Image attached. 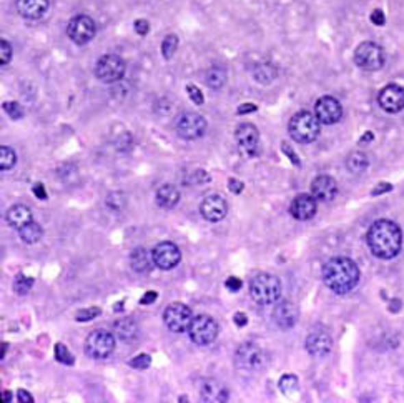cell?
Instances as JSON below:
<instances>
[{
	"label": "cell",
	"instance_id": "cell-22",
	"mask_svg": "<svg viewBox=\"0 0 404 403\" xmlns=\"http://www.w3.org/2000/svg\"><path fill=\"white\" fill-rule=\"evenodd\" d=\"M50 0H17V10L27 21H38L47 14Z\"/></svg>",
	"mask_w": 404,
	"mask_h": 403
},
{
	"label": "cell",
	"instance_id": "cell-25",
	"mask_svg": "<svg viewBox=\"0 0 404 403\" xmlns=\"http://www.w3.org/2000/svg\"><path fill=\"white\" fill-rule=\"evenodd\" d=\"M155 199H157V204L162 208H173L178 204V200H180V190L172 184H165L157 190V197Z\"/></svg>",
	"mask_w": 404,
	"mask_h": 403
},
{
	"label": "cell",
	"instance_id": "cell-7",
	"mask_svg": "<svg viewBox=\"0 0 404 403\" xmlns=\"http://www.w3.org/2000/svg\"><path fill=\"white\" fill-rule=\"evenodd\" d=\"M355 62L363 71H379L384 65V50L375 42H363L355 50Z\"/></svg>",
	"mask_w": 404,
	"mask_h": 403
},
{
	"label": "cell",
	"instance_id": "cell-17",
	"mask_svg": "<svg viewBox=\"0 0 404 403\" xmlns=\"http://www.w3.org/2000/svg\"><path fill=\"white\" fill-rule=\"evenodd\" d=\"M200 212L208 222H221L228 214V205L221 195H208L201 202Z\"/></svg>",
	"mask_w": 404,
	"mask_h": 403
},
{
	"label": "cell",
	"instance_id": "cell-46",
	"mask_svg": "<svg viewBox=\"0 0 404 403\" xmlns=\"http://www.w3.org/2000/svg\"><path fill=\"white\" fill-rule=\"evenodd\" d=\"M283 152H285L286 155H288V157L291 158V162H293L294 165H300V158H298V155L293 152V150H291V147L290 145H286V143H283Z\"/></svg>",
	"mask_w": 404,
	"mask_h": 403
},
{
	"label": "cell",
	"instance_id": "cell-11",
	"mask_svg": "<svg viewBox=\"0 0 404 403\" xmlns=\"http://www.w3.org/2000/svg\"><path fill=\"white\" fill-rule=\"evenodd\" d=\"M67 34L75 44L84 45L88 44V42L95 37L97 25L95 22H93V19L88 17V15H77V17H73L72 21L68 22Z\"/></svg>",
	"mask_w": 404,
	"mask_h": 403
},
{
	"label": "cell",
	"instance_id": "cell-35",
	"mask_svg": "<svg viewBox=\"0 0 404 403\" xmlns=\"http://www.w3.org/2000/svg\"><path fill=\"white\" fill-rule=\"evenodd\" d=\"M177 47H178V37L173 36V34L166 36L165 40H163V44H162L163 57H165V59H172L173 53L177 52Z\"/></svg>",
	"mask_w": 404,
	"mask_h": 403
},
{
	"label": "cell",
	"instance_id": "cell-14",
	"mask_svg": "<svg viewBox=\"0 0 404 403\" xmlns=\"http://www.w3.org/2000/svg\"><path fill=\"white\" fill-rule=\"evenodd\" d=\"M235 141L238 143L240 152H242L244 157H253V155L258 152L260 132L253 123H242V125L235 130Z\"/></svg>",
	"mask_w": 404,
	"mask_h": 403
},
{
	"label": "cell",
	"instance_id": "cell-51",
	"mask_svg": "<svg viewBox=\"0 0 404 403\" xmlns=\"http://www.w3.org/2000/svg\"><path fill=\"white\" fill-rule=\"evenodd\" d=\"M17 397H18V402H27V403H32L34 402V397L29 393V391L25 390H18L17 391Z\"/></svg>",
	"mask_w": 404,
	"mask_h": 403
},
{
	"label": "cell",
	"instance_id": "cell-54",
	"mask_svg": "<svg viewBox=\"0 0 404 403\" xmlns=\"http://www.w3.org/2000/svg\"><path fill=\"white\" fill-rule=\"evenodd\" d=\"M370 141H373V134H371V132H366V135H364V137L361 138V143H363V142H370Z\"/></svg>",
	"mask_w": 404,
	"mask_h": 403
},
{
	"label": "cell",
	"instance_id": "cell-27",
	"mask_svg": "<svg viewBox=\"0 0 404 403\" xmlns=\"http://www.w3.org/2000/svg\"><path fill=\"white\" fill-rule=\"evenodd\" d=\"M151 262H153V258H151L149 255V252H147L145 249H142V247H138V249H135L130 254L131 269L138 273L149 272V270L151 269Z\"/></svg>",
	"mask_w": 404,
	"mask_h": 403
},
{
	"label": "cell",
	"instance_id": "cell-28",
	"mask_svg": "<svg viewBox=\"0 0 404 403\" xmlns=\"http://www.w3.org/2000/svg\"><path fill=\"white\" fill-rule=\"evenodd\" d=\"M278 71L271 64H260L253 69V77L258 84H270L271 80L277 79Z\"/></svg>",
	"mask_w": 404,
	"mask_h": 403
},
{
	"label": "cell",
	"instance_id": "cell-30",
	"mask_svg": "<svg viewBox=\"0 0 404 403\" xmlns=\"http://www.w3.org/2000/svg\"><path fill=\"white\" fill-rule=\"evenodd\" d=\"M368 165H370V160H368V157L363 152H353L346 160L348 170L353 173L364 172L368 169Z\"/></svg>",
	"mask_w": 404,
	"mask_h": 403
},
{
	"label": "cell",
	"instance_id": "cell-13",
	"mask_svg": "<svg viewBox=\"0 0 404 403\" xmlns=\"http://www.w3.org/2000/svg\"><path fill=\"white\" fill-rule=\"evenodd\" d=\"M153 263L162 270H172L181 260V252L173 242H160L151 250Z\"/></svg>",
	"mask_w": 404,
	"mask_h": 403
},
{
	"label": "cell",
	"instance_id": "cell-33",
	"mask_svg": "<svg viewBox=\"0 0 404 403\" xmlns=\"http://www.w3.org/2000/svg\"><path fill=\"white\" fill-rule=\"evenodd\" d=\"M34 278L25 277V275H18L14 282V290L18 293V295H27V293L32 290L34 286Z\"/></svg>",
	"mask_w": 404,
	"mask_h": 403
},
{
	"label": "cell",
	"instance_id": "cell-18",
	"mask_svg": "<svg viewBox=\"0 0 404 403\" xmlns=\"http://www.w3.org/2000/svg\"><path fill=\"white\" fill-rule=\"evenodd\" d=\"M316 199L310 193H301V195L294 197L293 202L290 205V214L294 217L296 220H305L313 219L314 214H316Z\"/></svg>",
	"mask_w": 404,
	"mask_h": 403
},
{
	"label": "cell",
	"instance_id": "cell-34",
	"mask_svg": "<svg viewBox=\"0 0 404 403\" xmlns=\"http://www.w3.org/2000/svg\"><path fill=\"white\" fill-rule=\"evenodd\" d=\"M279 390L285 395H291L298 390V378L294 375H283L281 380H279Z\"/></svg>",
	"mask_w": 404,
	"mask_h": 403
},
{
	"label": "cell",
	"instance_id": "cell-37",
	"mask_svg": "<svg viewBox=\"0 0 404 403\" xmlns=\"http://www.w3.org/2000/svg\"><path fill=\"white\" fill-rule=\"evenodd\" d=\"M100 313H102V310L97 308V307H88V308H81L79 312L75 313V320L77 321H90L95 319V317H99Z\"/></svg>",
	"mask_w": 404,
	"mask_h": 403
},
{
	"label": "cell",
	"instance_id": "cell-31",
	"mask_svg": "<svg viewBox=\"0 0 404 403\" xmlns=\"http://www.w3.org/2000/svg\"><path fill=\"white\" fill-rule=\"evenodd\" d=\"M227 82V72L221 67H212L207 72V85L213 90H218Z\"/></svg>",
	"mask_w": 404,
	"mask_h": 403
},
{
	"label": "cell",
	"instance_id": "cell-23",
	"mask_svg": "<svg viewBox=\"0 0 404 403\" xmlns=\"http://www.w3.org/2000/svg\"><path fill=\"white\" fill-rule=\"evenodd\" d=\"M201 398L203 402H228V390L216 380H207L201 385Z\"/></svg>",
	"mask_w": 404,
	"mask_h": 403
},
{
	"label": "cell",
	"instance_id": "cell-12",
	"mask_svg": "<svg viewBox=\"0 0 404 403\" xmlns=\"http://www.w3.org/2000/svg\"><path fill=\"white\" fill-rule=\"evenodd\" d=\"M236 367L242 370H258L265 363V352L256 343H243L240 345L235 354Z\"/></svg>",
	"mask_w": 404,
	"mask_h": 403
},
{
	"label": "cell",
	"instance_id": "cell-3",
	"mask_svg": "<svg viewBox=\"0 0 404 403\" xmlns=\"http://www.w3.org/2000/svg\"><path fill=\"white\" fill-rule=\"evenodd\" d=\"M250 295L258 305H273L281 297V282L270 273H260L251 280Z\"/></svg>",
	"mask_w": 404,
	"mask_h": 403
},
{
	"label": "cell",
	"instance_id": "cell-8",
	"mask_svg": "<svg viewBox=\"0 0 404 403\" xmlns=\"http://www.w3.org/2000/svg\"><path fill=\"white\" fill-rule=\"evenodd\" d=\"M123 73H125V62L120 59L118 56H114V53L100 57L95 65L97 79L105 84L118 82L123 77Z\"/></svg>",
	"mask_w": 404,
	"mask_h": 403
},
{
	"label": "cell",
	"instance_id": "cell-15",
	"mask_svg": "<svg viewBox=\"0 0 404 403\" xmlns=\"http://www.w3.org/2000/svg\"><path fill=\"white\" fill-rule=\"evenodd\" d=\"M314 115L318 120L325 125H333V123L340 122L343 117V107L338 102L335 97H321L314 106Z\"/></svg>",
	"mask_w": 404,
	"mask_h": 403
},
{
	"label": "cell",
	"instance_id": "cell-24",
	"mask_svg": "<svg viewBox=\"0 0 404 403\" xmlns=\"http://www.w3.org/2000/svg\"><path fill=\"white\" fill-rule=\"evenodd\" d=\"M32 222V212H30V208L27 207V205H14V207L9 208V212H7V223L12 228H17V230H21L22 227H25L27 223Z\"/></svg>",
	"mask_w": 404,
	"mask_h": 403
},
{
	"label": "cell",
	"instance_id": "cell-36",
	"mask_svg": "<svg viewBox=\"0 0 404 403\" xmlns=\"http://www.w3.org/2000/svg\"><path fill=\"white\" fill-rule=\"evenodd\" d=\"M55 358L60 363H65V365H73L75 363V356L70 354V350L64 343L55 345Z\"/></svg>",
	"mask_w": 404,
	"mask_h": 403
},
{
	"label": "cell",
	"instance_id": "cell-45",
	"mask_svg": "<svg viewBox=\"0 0 404 403\" xmlns=\"http://www.w3.org/2000/svg\"><path fill=\"white\" fill-rule=\"evenodd\" d=\"M371 22L375 25L381 27L384 25V22H386V19H384V14L381 12V10H375V12L371 14Z\"/></svg>",
	"mask_w": 404,
	"mask_h": 403
},
{
	"label": "cell",
	"instance_id": "cell-52",
	"mask_svg": "<svg viewBox=\"0 0 404 403\" xmlns=\"http://www.w3.org/2000/svg\"><path fill=\"white\" fill-rule=\"evenodd\" d=\"M393 188L390 184H379L378 188L373 190V195H379V193H384V192H390V190Z\"/></svg>",
	"mask_w": 404,
	"mask_h": 403
},
{
	"label": "cell",
	"instance_id": "cell-5",
	"mask_svg": "<svg viewBox=\"0 0 404 403\" xmlns=\"http://www.w3.org/2000/svg\"><path fill=\"white\" fill-rule=\"evenodd\" d=\"M188 335L195 345L207 347L213 343L218 337V323L208 315H197L193 317L192 323L188 327Z\"/></svg>",
	"mask_w": 404,
	"mask_h": 403
},
{
	"label": "cell",
	"instance_id": "cell-4",
	"mask_svg": "<svg viewBox=\"0 0 404 403\" xmlns=\"http://www.w3.org/2000/svg\"><path fill=\"white\" fill-rule=\"evenodd\" d=\"M320 120L312 112L301 110L290 120V135L298 143H312L320 135Z\"/></svg>",
	"mask_w": 404,
	"mask_h": 403
},
{
	"label": "cell",
	"instance_id": "cell-16",
	"mask_svg": "<svg viewBox=\"0 0 404 403\" xmlns=\"http://www.w3.org/2000/svg\"><path fill=\"white\" fill-rule=\"evenodd\" d=\"M378 103L388 114H398L404 108V88L399 85H386L378 95Z\"/></svg>",
	"mask_w": 404,
	"mask_h": 403
},
{
	"label": "cell",
	"instance_id": "cell-53",
	"mask_svg": "<svg viewBox=\"0 0 404 403\" xmlns=\"http://www.w3.org/2000/svg\"><path fill=\"white\" fill-rule=\"evenodd\" d=\"M10 398H12V393H10V391H9V390H3V391H2V402H3V403L12 402Z\"/></svg>",
	"mask_w": 404,
	"mask_h": 403
},
{
	"label": "cell",
	"instance_id": "cell-47",
	"mask_svg": "<svg viewBox=\"0 0 404 403\" xmlns=\"http://www.w3.org/2000/svg\"><path fill=\"white\" fill-rule=\"evenodd\" d=\"M157 298H158L157 292H147L145 295L142 297V300H140V304H142V305H150V304H153V302L157 300Z\"/></svg>",
	"mask_w": 404,
	"mask_h": 403
},
{
	"label": "cell",
	"instance_id": "cell-29",
	"mask_svg": "<svg viewBox=\"0 0 404 403\" xmlns=\"http://www.w3.org/2000/svg\"><path fill=\"white\" fill-rule=\"evenodd\" d=\"M18 235H21V239L23 240L25 243H29V245H32V243H37L38 240L42 239V235H44V230H42V227L38 225L37 222H30L27 223L25 227H22L21 230H18Z\"/></svg>",
	"mask_w": 404,
	"mask_h": 403
},
{
	"label": "cell",
	"instance_id": "cell-19",
	"mask_svg": "<svg viewBox=\"0 0 404 403\" xmlns=\"http://www.w3.org/2000/svg\"><path fill=\"white\" fill-rule=\"evenodd\" d=\"M271 317H273V321L279 328H281V330H288V328L296 325L300 312H298L296 305L286 300V302H281V304H278L277 307L273 308Z\"/></svg>",
	"mask_w": 404,
	"mask_h": 403
},
{
	"label": "cell",
	"instance_id": "cell-55",
	"mask_svg": "<svg viewBox=\"0 0 404 403\" xmlns=\"http://www.w3.org/2000/svg\"><path fill=\"white\" fill-rule=\"evenodd\" d=\"M7 348H9V343H2V358H5Z\"/></svg>",
	"mask_w": 404,
	"mask_h": 403
},
{
	"label": "cell",
	"instance_id": "cell-39",
	"mask_svg": "<svg viewBox=\"0 0 404 403\" xmlns=\"http://www.w3.org/2000/svg\"><path fill=\"white\" fill-rule=\"evenodd\" d=\"M151 363V358L150 355L147 354H142V355H137L134 360H130V367L137 368V370H145V368H149Z\"/></svg>",
	"mask_w": 404,
	"mask_h": 403
},
{
	"label": "cell",
	"instance_id": "cell-44",
	"mask_svg": "<svg viewBox=\"0 0 404 403\" xmlns=\"http://www.w3.org/2000/svg\"><path fill=\"white\" fill-rule=\"evenodd\" d=\"M149 30H150V25H149V22L147 21H137L135 22V32L138 34V36H147V34H149Z\"/></svg>",
	"mask_w": 404,
	"mask_h": 403
},
{
	"label": "cell",
	"instance_id": "cell-41",
	"mask_svg": "<svg viewBox=\"0 0 404 403\" xmlns=\"http://www.w3.org/2000/svg\"><path fill=\"white\" fill-rule=\"evenodd\" d=\"M0 56H2V65L5 67V65H9V62L12 59V47L10 44L7 40L0 42Z\"/></svg>",
	"mask_w": 404,
	"mask_h": 403
},
{
	"label": "cell",
	"instance_id": "cell-21",
	"mask_svg": "<svg viewBox=\"0 0 404 403\" xmlns=\"http://www.w3.org/2000/svg\"><path fill=\"white\" fill-rule=\"evenodd\" d=\"M338 193V184L329 175H318L312 182V195L320 202H331Z\"/></svg>",
	"mask_w": 404,
	"mask_h": 403
},
{
	"label": "cell",
	"instance_id": "cell-43",
	"mask_svg": "<svg viewBox=\"0 0 404 403\" xmlns=\"http://www.w3.org/2000/svg\"><path fill=\"white\" fill-rule=\"evenodd\" d=\"M243 187V182H240L238 178H230V180H228V188H230L231 193H242Z\"/></svg>",
	"mask_w": 404,
	"mask_h": 403
},
{
	"label": "cell",
	"instance_id": "cell-10",
	"mask_svg": "<svg viewBox=\"0 0 404 403\" xmlns=\"http://www.w3.org/2000/svg\"><path fill=\"white\" fill-rule=\"evenodd\" d=\"M163 320H165V325L170 332L184 333L185 330H188L193 320L192 310L185 304H172L163 312Z\"/></svg>",
	"mask_w": 404,
	"mask_h": 403
},
{
	"label": "cell",
	"instance_id": "cell-1",
	"mask_svg": "<svg viewBox=\"0 0 404 403\" xmlns=\"http://www.w3.org/2000/svg\"><path fill=\"white\" fill-rule=\"evenodd\" d=\"M366 242L375 257L381 260H391L401 252L403 232L398 223L391 220H376L368 230Z\"/></svg>",
	"mask_w": 404,
	"mask_h": 403
},
{
	"label": "cell",
	"instance_id": "cell-50",
	"mask_svg": "<svg viewBox=\"0 0 404 403\" xmlns=\"http://www.w3.org/2000/svg\"><path fill=\"white\" fill-rule=\"evenodd\" d=\"M250 112H256V106H255V103H243V106L238 107V114L240 115L250 114Z\"/></svg>",
	"mask_w": 404,
	"mask_h": 403
},
{
	"label": "cell",
	"instance_id": "cell-49",
	"mask_svg": "<svg viewBox=\"0 0 404 403\" xmlns=\"http://www.w3.org/2000/svg\"><path fill=\"white\" fill-rule=\"evenodd\" d=\"M34 193L37 199L40 200H45L47 199V192H45V187L42 184H35L34 185Z\"/></svg>",
	"mask_w": 404,
	"mask_h": 403
},
{
	"label": "cell",
	"instance_id": "cell-9",
	"mask_svg": "<svg viewBox=\"0 0 404 403\" xmlns=\"http://www.w3.org/2000/svg\"><path fill=\"white\" fill-rule=\"evenodd\" d=\"M207 132V120L195 112H186L177 120V134L185 141H197Z\"/></svg>",
	"mask_w": 404,
	"mask_h": 403
},
{
	"label": "cell",
	"instance_id": "cell-38",
	"mask_svg": "<svg viewBox=\"0 0 404 403\" xmlns=\"http://www.w3.org/2000/svg\"><path fill=\"white\" fill-rule=\"evenodd\" d=\"M3 108H5V112L9 114V117L12 120H18L23 117V108L21 103L17 102H5L3 103Z\"/></svg>",
	"mask_w": 404,
	"mask_h": 403
},
{
	"label": "cell",
	"instance_id": "cell-2",
	"mask_svg": "<svg viewBox=\"0 0 404 403\" xmlns=\"http://www.w3.org/2000/svg\"><path fill=\"white\" fill-rule=\"evenodd\" d=\"M325 285L338 295L349 293L359 282V269L348 257H333L323 265Z\"/></svg>",
	"mask_w": 404,
	"mask_h": 403
},
{
	"label": "cell",
	"instance_id": "cell-6",
	"mask_svg": "<svg viewBox=\"0 0 404 403\" xmlns=\"http://www.w3.org/2000/svg\"><path fill=\"white\" fill-rule=\"evenodd\" d=\"M115 350V337L107 330H93L85 340V354L95 360H103Z\"/></svg>",
	"mask_w": 404,
	"mask_h": 403
},
{
	"label": "cell",
	"instance_id": "cell-20",
	"mask_svg": "<svg viewBox=\"0 0 404 403\" xmlns=\"http://www.w3.org/2000/svg\"><path fill=\"white\" fill-rule=\"evenodd\" d=\"M331 337L323 330H316L310 333L308 339H306V350L312 356H316V358H323L331 352Z\"/></svg>",
	"mask_w": 404,
	"mask_h": 403
},
{
	"label": "cell",
	"instance_id": "cell-32",
	"mask_svg": "<svg viewBox=\"0 0 404 403\" xmlns=\"http://www.w3.org/2000/svg\"><path fill=\"white\" fill-rule=\"evenodd\" d=\"M15 162H17V157H15L14 150L7 145L0 147V169L10 170L15 165Z\"/></svg>",
	"mask_w": 404,
	"mask_h": 403
},
{
	"label": "cell",
	"instance_id": "cell-48",
	"mask_svg": "<svg viewBox=\"0 0 404 403\" xmlns=\"http://www.w3.org/2000/svg\"><path fill=\"white\" fill-rule=\"evenodd\" d=\"M233 321H235V323L238 325V327H244V325L248 323V317L244 315L243 312H238V313H235V315H233Z\"/></svg>",
	"mask_w": 404,
	"mask_h": 403
},
{
	"label": "cell",
	"instance_id": "cell-26",
	"mask_svg": "<svg viewBox=\"0 0 404 403\" xmlns=\"http://www.w3.org/2000/svg\"><path fill=\"white\" fill-rule=\"evenodd\" d=\"M114 328L116 337H118L120 340H123V342H134L138 337V325L131 319L116 320Z\"/></svg>",
	"mask_w": 404,
	"mask_h": 403
},
{
	"label": "cell",
	"instance_id": "cell-40",
	"mask_svg": "<svg viewBox=\"0 0 404 403\" xmlns=\"http://www.w3.org/2000/svg\"><path fill=\"white\" fill-rule=\"evenodd\" d=\"M186 92H188L192 102H195V106H201V103L205 102L203 94H201V90L197 87V85H192V84L186 85Z\"/></svg>",
	"mask_w": 404,
	"mask_h": 403
},
{
	"label": "cell",
	"instance_id": "cell-42",
	"mask_svg": "<svg viewBox=\"0 0 404 403\" xmlns=\"http://www.w3.org/2000/svg\"><path fill=\"white\" fill-rule=\"evenodd\" d=\"M225 286H227V289L230 290V292H238V290H242L243 284H242V280H240V278L228 277L227 282H225Z\"/></svg>",
	"mask_w": 404,
	"mask_h": 403
}]
</instances>
